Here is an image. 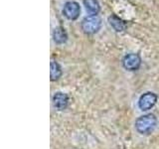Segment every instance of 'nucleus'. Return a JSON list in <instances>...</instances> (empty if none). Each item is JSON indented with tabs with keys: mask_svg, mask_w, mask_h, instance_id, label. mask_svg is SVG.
Segmentation results:
<instances>
[{
	"mask_svg": "<svg viewBox=\"0 0 159 149\" xmlns=\"http://www.w3.org/2000/svg\"><path fill=\"white\" fill-rule=\"evenodd\" d=\"M157 119L154 114L148 113L145 115L138 117L135 121V128L140 134H149L151 133L154 128L156 127Z\"/></svg>",
	"mask_w": 159,
	"mask_h": 149,
	"instance_id": "f257e3e1",
	"label": "nucleus"
},
{
	"mask_svg": "<svg viewBox=\"0 0 159 149\" xmlns=\"http://www.w3.org/2000/svg\"><path fill=\"white\" fill-rule=\"evenodd\" d=\"M53 103H54V106L57 109L63 111V109L67 108L69 104V97L66 93H57L53 97Z\"/></svg>",
	"mask_w": 159,
	"mask_h": 149,
	"instance_id": "0eeeda50",
	"label": "nucleus"
},
{
	"mask_svg": "<svg viewBox=\"0 0 159 149\" xmlns=\"http://www.w3.org/2000/svg\"><path fill=\"white\" fill-rule=\"evenodd\" d=\"M108 23L116 32H123L127 27L126 22L114 14L108 17Z\"/></svg>",
	"mask_w": 159,
	"mask_h": 149,
	"instance_id": "423d86ee",
	"label": "nucleus"
},
{
	"mask_svg": "<svg viewBox=\"0 0 159 149\" xmlns=\"http://www.w3.org/2000/svg\"><path fill=\"white\" fill-rule=\"evenodd\" d=\"M157 102V96L154 93L147 92L143 93L138 101V106L143 111H147L151 109Z\"/></svg>",
	"mask_w": 159,
	"mask_h": 149,
	"instance_id": "39448f33",
	"label": "nucleus"
},
{
	"mask_svg": "<svg viewBox=\"0 0 159 149\" xmlns=\"http://www.w3.org/2000/svg\"><path fill=\"white\" fill-rule=\"evenodd\" d=\"M62 76V69L61 66L55 61L51 62V79L57 81Z\"/></svg>",
	"mask_w": 159,
	"mask_h": 149,
	"instance_id": "9d476101",
	"label": "nucleus"
},
{
	"mask_svg": "<svg viewBox=\"0 0 159 149\" xmlns=\"http://www.w3.org/2000/svg\"><path fill=\"white\" fill-rule=\"evenodd\" d=\"M62 12L68 20L74 21V20H77L81 14V6L75 1H68L65 3Z\"/></svg>",
	"mask_w": 159,
	"mask_h": 149,
	"instance_id": "7ed1b4c3",
	"label": "nucleus"
},
{
	"mask_svg": "<svg viewBox=\"0 0 159 149\" xmlns=\"http://www.w3.org/2000/svg\"><path fill=\"white\" fill-rule=\"evenodd\" d=\"M102 27V19L97 15H89L83 19L81 23V28L84 34L93 35L99 31Z\"/></svg>",
	"mask_w": 159,
	"mask_h": 149,
	"instance_id": "f03ea898",
	"label": "nucleus"
},
{
	"mask_svg": "<svg viewBox=\"0 0 159 149\" xmlns=\"http://www.w3.org/2000/svg\"><path fill=\"white\" fill-rule=\"evenodd\" d=\"M84 6L91 15H97L101 11V5L98 0H83Z\"/></svg>",
	"mask_w": 159,
	"mask_h": 149,
	"instance_id": "1a4fd4ad",
	"label": "nucleus"
},
{
	"mask_svg": "<svg viewBox=\"0 0 159 149\" xmlns=\"http://www.w3.org/2000/svg\"><path fill=\"white\" fill-rule=\"evenodd\" d=\"M53 39L56 44L62 45L65 44L68 40V34L66 29L62 26H58L53 31Z\"/></svg>",
	"mask_w": 159,
	"mask_h": 149,
	"instance_id": "6e6552de",
	"label": "nucleus"
},
{
	"mask_svg": "<svg viewBox=\"0 0 159 149\" xmlns=\"http://www.w3.org/2000/svg\"><path fill=\"white\" fill-rule=\"evenodd\" d=\"M141 65V58L135 53H129L123 57L122 66L127 71H136Z\"/></svg>",
	"mask_w": 159,
	"mask_h": 149,
	"instance_id": "20e7f679",
	"label": "nucleus"
}]
</instances>
